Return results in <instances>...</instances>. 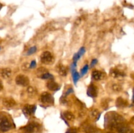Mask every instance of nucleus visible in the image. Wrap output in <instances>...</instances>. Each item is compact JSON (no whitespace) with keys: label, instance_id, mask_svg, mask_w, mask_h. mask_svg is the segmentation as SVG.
Segmentation results:
<instances>
[{"label":"nucleus","instance_id":"nucleus-7","mask_svg":"<svg viewBox=\"0 0 134 133\" xmlns=\"http://www.w3.org/2000/svg\"><path fill=\"white\" fill-rule=\"evenodd\" d=\"M87 95L92 98H95L98 96V89L96 86L91 84L88 86L87 89Z\"/></svg>","mask_w":134,"mask_h":133},{"label":"nucleus","instance_id":"nucleus-21","mask_svg":"<svg viewBox=\"0 0 134 133\" xmlns=\"http://www.w3.org/2000/svg\"><path fill=\"white\" fill-rule=\"evenodd\" d=\"M37 51V48L36 46H32L31 47V48H30V49L27 50V56H30V55H31L33 54V53H35Z\"/></svg>","mask_w":134,"mask_h":133},{"label":"nucleus","instance_id":"nucleus-9","mask_svg":"<svg viewBox=\"0 0 134 133\" xmlns=\"http://www.w3.org/2000/svg\"><path fill=\"white\" fill-rule=\"evenodd\" d=\"M3 104L6 108H13L16 104V101L10 97H7L3 100Z\"/></svg>","mask_w":134,"mask_h":133},{"label":"nucleus","instance_id":"nucleus-10","mask_svg":"<svg viewBox=\"0 0 134 133\" xmlns=\"http://www.w3.org/2000/svg\"><path fill=\"white\" fill-rule=\"evenodd\" d=\"M118 133H133L132 129L124 124H122L117 128Z\"/></svg>","mask_w":134,"mask_h":133},{"label":"nucleus","instance_id":"nucleus-22","mask_svg":"<svg viewBox=\"0 0 134 133\" xmlns=\"http://www.w3.org/2000/svg\"><path fill=\"white\" fill-rule=\"evenodd\" d=\"M112 87H113V89L115 91H116V92H119V91H121L122 89L121 86L119 84H114Z\"/></svg>","mask_w":134,"mask_h":133},{"label":"nucleus","instance_id":"nucleus-17","mask_svg":"<svg viewBox=\"0 0 134 133\" xmlns=\"http://www.w3.org/2000/svg\"><path fill=\"white\" fill-rule=\"evenodd\" d=\"M63 116L67 120H72L74 119V116L73 115V113L69 112H65L63 113Z\"/></svg>","mask_w":134,"mask_h":133},{"label":"nucleus","instance_id":"nucleus-34","mask_svg":"<svg viewBox=\"0 0 134 133\" xmlns=\"http://www.w3.org/2000/svg\"><path fill=\"white\" fill-rule=\"evenodd\" d=\"M133 104H134V100H133Z\"/></svg>","mask_w":134,"mask_h":133},{"label":"nucleus","instance_id":"nucleus-25","mask_svg":"<svg viewBox=\"0 0 134 133\" xmlns=\"http://www.w3.org/2000/svg\"><path fill=\"white\" fill-rule=\"evenodd\" d=\"M76 66H77V62H73V63H72V65H71V71L72 72H73V71H75V69L76 68Z\"/></svg>","mask_w":134,"mask_h":133},{"label":"nucleus","instance_id":"nucleus-29","mask_svg":"<svg viewBox=\"0 0 134 133\" xmlns=\"http://www.w3.org/2000/svg\"><path fill=\"white\" fill-rule=\"evenodd\" d=\"M73 92V89L72 88H69V89L68 90V91H66V93H65V95H69L70 93H71Z\"/></svg>","mask_w":134,"mask_h":133},{"label":"nucleus","instance_id":"nucleus-2","mask_svg":"<svg viewBox=\"0 0 134 133\" xmlns=\"http://www.w3.org/2000/svg\"><path fill=\"white\" fill-rule=\"evenodd\" d=\"M13 127V124L5 116H0V131L7 132Z\"/></svg>","mask_w":134,"mask_h":133},{"label":"nucleus","instance_id":"nucleus-14","mask_svg":"<svg viewBox=\"0 0 134 133\" xmlns=\"http://www.w3.org/2000/svg\"><path fill=\"white\" fill-rule=\"evenodd\" d=\"M11 70L9 68H5L1 69L0 71V74L3 78H8L11 75Z\"/></svg>","mask_w":134,"mask_h":133},{"label":"nucleus","instance_id":"nucleus-3","mask_svg":"<svg viewBox=\"0 0 134 133\" xmlns=\"http://www.w3.org/2000/svg\"><path fill=\"white\" fill-rule=\"evenodd\" d=\"M40 100L42 103L48 105H52L54 104V98L50 93L44 92L41 95Z\"/></svg>","mask_w":134,"mask_h":133},{"label":"nucleus","instance_id":"nucleus-32","mask_svg":"<svg viewBox=\"0 0 134 133\" xmlns=\"http://www.w3.org/2000/svg\"><path fill=\"white\" fill-rule=\"evenodd\" d=\"M3 7V5H2V4L1 3H0V10H1V8Z\"/></svg>","mask_w":134,"mask_h":133},{"label":"nucleus","instance_id":"nucleus-18","mask_svg":"<svg viewBox=\"0 0 134 133\" xmlns=\"http://www.w3.org/2000/svg\"><path fill=\"white\" fill-rule=\"evenodd\" d=\"M72 73H73V81H74L75 84H76L77 82V81L79 80L80 77L81 76H80V74H79L78 72H77L76 70L72 72Z\"/></svg>","mask_w":134,"mask_h":133},{"label":"nucleus","instance_id":"nucleus-28","mask_svg":"<svg viewBox=\"0 0 134 133\" xmlns=\"http://www.w3.org/2000/svg\"><path fill=\"white\" fill-rule=\"evenodd\" d=\"M97 63H98V60H97L96 59H93L91 62V65H90L91 67H93V66H94V65Z\"/></svg>","mask_w":134,"mask_h":133},{"label":"nucleus","instance_id":"nucleus-30","mask_svg":"<svg viewBox=\"0 0 134 133\" xmlns=\"http://www.w3.org/2000/svg\"><path fill=\"white\" fill-rule=\"evenodd\" d=\"M3 89V85L2 81L0 80V91H1Z\"/></svg>","mask_w":134,"mask_h":133},{"label":"nucleus","instance_id":"nucleus-19","mask_svg":"<svg viewBox=\"0 0 134 133\" xmlns=\"http://www.w3.org/2000/svg\"><path fill=\"white\" fill-rule=\"evenodd\" d=\"M40 78L44 80H52L53 79V75H52V74L48 72H46L42 76H41Z\"/></svg>","mask_w":134,"mask_h":133},{"label":"nucleus","instance_id":"nucleus-8","mask_svg":"<svg viewBox=\"0 0 134 133\" xmlns=\"http://www.w3.org/2000/svg\"><path fill=\"white\" fill-rule=\"evenodd\" d=\"M92 76L95 80H101L105 78L106 74L99 70H94L92 73Z\"/></svg>","mask_w":134,"mask_h":133},{"label":"nucleus","instance_id":"nucleus-1","mask_svg":"<svg viewBox=\"0 0 134 133\" xmlns=\"http://www.w3.org/2000/svg\"><path fill=\"white\" fill-rule=\"evenodd\" d=\"M124 122V117L116 112H110L107 113L105 117V125L109 128L117 129Z\"/></svg>","mask_w":134,"mask_h":133},{"label":"nucleus","instance_id":"nucleus-16","mask_svg":"<svg viewBox=\"0 0 134 133\" xmlns=\"http://www.w3.org/2000/svg\"><path fill=\"white\" fill-rule=\"evenodd\" d=\"M37 125H34L33 123L29 124L27 126H26V130L27 132H33L35 130V127H36Z\"/></svg>","mask_w":134,"mask_h":133},{"label":"nucleus","instance_id":"nucleus-26","mask_svg":"<svg viewBox=\"0 0 134 133\" xmlns=\"http://www.w3.org/2000/svg\"><path fill=\"white\" fill-rule=\"evenodd\" d=\"M79 53L80 55H81V56H82V55L84 54V53H85V48H84V47H82V48H80V50H79Z\"/></svg>","mask_w":134,"mask_h":133},{"label":"nucleus","instance_id":"nucleus-5","mask_svg":"<svg viewBox=\"0 0 134 133\" xmlns=\"http://www.w3.org/2000/svg\"><path fill=\"white\" fill-rule=\"evenodd\" d=\"M15 82L17 85L21 86H27L30 83V80L27 76L23 75V74H19L15 78Z\"/></svg>","mask_w":134,"mask_h":133},{"label":"nucleus","instance_id":"nucleus-20","mask_svg":"<svg viewBox=\"0 0 134 133\" xmlns=\"http://www.w3.org/2000/svg\"><path fill=\"white\" fill-rule=\"evenodd\" d=\"M88 65H85V66H83V68H82V69H81V76H85V74L87 73L88 70Z\"/></svg>","mask_w":134,"mask_h":133},{"label":"nucleus","instance_id":"nucleus-4","mask_svg":"<svg viewBox=\"0 0 134 133\" xmlns=\"http://www.w3.org/2000/svg\"><path fill=\"white\" fill-rule=\"evenodd\" d=\"M41 61L44 64H51L53 62L54 58L52 53L48 51H45L41 55Z\"/></svg>","mask_w":134,"mask_h":133},{"label":"nucleus","instance_id":"nucleus-27","mask_svg":"<svg viewBox=\"0 0 134 133\" xmlns=\"http://www.w3.org/2000/svg\"><path fill=\"white\" fill-rule=\"evenodd\" d=\"M27 92H28L29 93L34 94V92H35V90H34V89L32 87H29L28 88H27Z\"/></svg>","mask_w":134,"mask_h":133},{"label":"nucleus","instance_id":"nucleus-11","mask_svg":"<svg viewBox=\"0 0 134 133\" xmlns=\"http://www.w3.org/2000/svg\"><path fill=\"white\" fill-rule=\"evenodd\" d=\"M110 74L113 78H119V77H123L126 75L123 72L120 71L117 69H112L110 71Z\"/></svg>","mask_w":134,"mask_h":133},{"label":"nucleus","instance_id":"nucleus-6","mask_svg":"<svg viewBox=\"0 0 134 133\" xmlns=\"http://www.w3.org/2000/svg\"><path fill=\"white\" fill-rule=\"evenodd\" d=\"M37 109L36 106L35 105H30V104H26L24 106L22 109L24 113L26 116H31V115L34 114L35 113V110Z\"/></svg>","mask_w":134,"mask_h":133},{"label":"nucleus","instance_id":"nucleus-15","mask_svg":"<svg viewBox=\"0 0 134 133\" xmlns=\"http://www.w3.org/2000/svg\"><path fill=\"white\" fill-rule=\"evenodd\" d=\"M58 72L62 76H65L68 74V69L64 65H60L58 66Z\"/></svg>","mask_w":134,"mask_h":133},{"label":"nucleus","instance_id":"nucleus-12","mask_svg":"<svg viewBox=\"0 0 134 133\" xmlns=\"http://www.w3.org/2000/svg\"><path fill=\"white\" fill-rule=\"evenodd\" d=\"M128 105V102L126 100L122 99V97H119L116 101V106L118 108H125Z\"/></svg>","mask_w":134,"mask_h":133},{"label":"nucleus","instance_id":"nucleus-33","mask_svg":"<svg viewBox=\"0 0 134 133\" xmlns=\"http://www.w3.org/2000/svg\"><path fill=\"white\" fill-rule=\"evenodd\" d=\"M66 133H74V132H70V131H68V132H67Z\"/></svg>","mask_w":134,"mask_h":133},{"label":"nucleus","instance_id":"nucleus-31","mask_svg":"<svg viewBox=\"0 0 134 133\" xmlns=\"http://www.w3.org/2000/svg\"><path fill=\"white\" fill-rule=\"evenodd\" d=\"M132 100H134V88L133 89V99H132Z\"/></svg>","mask_w":134,"mask_h":133},{"label":"nucleus","instance_id":"nucleus-13","mask_svg":"<svg viewBox=\"0 0 134 133\" xmlns=\"http://www.w3.org/2000/svg\"><path fill=\"white\" fill-rule=\"evenodd\" d=\"M47 87L48 89L51 90V91H57V90L60 89V86H58L57 83H56L54 81H50L47 83Z\"/></svg>","mask_w":134,"mask_h":133},{"label":"nucleus","instance_id":"nucleus-23","mask_svg":"<svg viewBox=\"0 0 134 133\" xmlns=\"http://www.w3.org/2000/svg\"><path fill=\"white\" fill-rule=\"evenodd\" d=\"M81 56L79 54V52H78V53H75V54L74 55V56H73V61H74L75 62H77V61H78V60L80 58H81Z\"/></svg>","mask_w":134,"mask_h":133},{"label":"nucleus","instance_id":"nucleus-24","mask_svg":"<svg viewBox=\"0 0 134 133\" xmlns=\"http://www.w3.org/2000/svg\"><path fill=\"white\" fill-rule=\"evenodd\" d=\"M35 66H36V61H35V60H33V61L31 62V63H30V69H34V68H35Z\"/></svg>","mask_w":134,"mask_h":133},{"label":"nucleus","instance_id":"nucleus-35","mask_svg":"<svg viewBox=\"0 0 134 133\" xmlns=\"http://www.w3.org/2000/svg\"><path fill=\"white\" fill-rule=\"evenodd\" d=\"M0 50H1V47H0Z\"/></svg>","mask_w":134,"mask_h":133}]
</instances>
